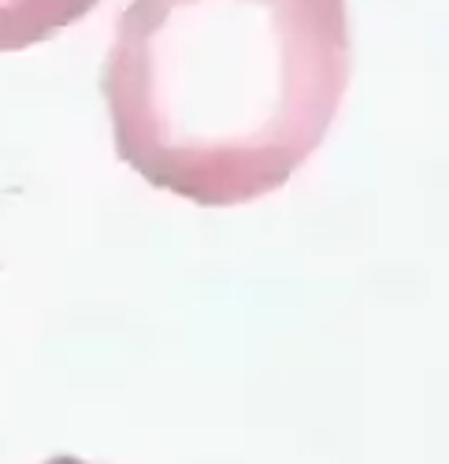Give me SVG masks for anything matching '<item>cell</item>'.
<instances>
[{
	"label": "cell",
	"mask_w": 449,
	"mask_h": 464,
	"mask_svg": "<svg viewBox=\"0 0 449 464\" xmlns=\"http://www.w3.org/2000/svg\"><path fill=\"white\" fill-rule=\"evenodd\" d=\"M97 8V0H0V53L42 45Z\"/></svg>",
	"instance_id": "7a4b0ae2"
},
{
	"label": "cell",
	"mask_w": 449,
	"mask_h": 464,
	"mask_svg": "<svg viewBox=\"0 0 449 464\" xmlns=\"http://www.w3.org/2000/svg\"><path fill=\"white\" fill-rule=\"evenodd\" d=\"M45 464H90V460H79V457H67V453H63V457H49Z\"/></svg>",
	"instance_id": "3957f363"
},
{
	"label": "cell",
	"mask_w": 449,
	"mask_h": 464,
	"mask_svg": "<svg viewBox=\"0 0 449 464\" xmlns=\"http://www.w3.org/2000/svg\"><path fill=\"white\" fill-rule=\"evenodd\" d=\"M346 86V0H134L100 71L119 160L205 208L290 182Z\"/></svg>",
	"instance_id": "6da1fadb"
}]
</instances>
